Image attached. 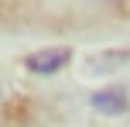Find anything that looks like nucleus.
Masks as SVG:
<instances>
[{"label": "nucleus", "instance_id": "f03ea898", "mask_svg": "<svg viewBox=\"0 0 130 127\" xmlns=\"http://www.w3.org/2000/svg\"><path fill=\"white\" fill-rule=\"evenodd\" d=\"M92 107H96L99 114H110V117L127 114V107H130L127 89H120V86H113V89H99V93L92 96Z\"/></svg>", "mask_w": 130, "mask_h": 127}, {"label": "nucleus", "instance_id": "f257e3e1", "mask_svg": "<svg viewBox=\"0 0 130 127\" xmlns=\"http://www.w3.org/2000/svg\"><path fill=\"white\" fill-rule=\"evenodd\" d=\"M69 59H72L69 48H41V52L27 55L24 65L31 69V72H38V76H52V72H58L62 65H69Z\"/></svg>", "mask_w": 130, "mask_h": 127}]
</instances>
